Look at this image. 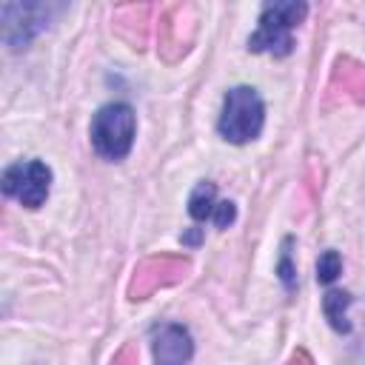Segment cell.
I'll use <instances>...</instances> for the list:
<instances>
[{"instance_id":"cell-4","label":"cell","mask_w":365,"mask_h":365,"mask_svg":"<svg viewBox=\"0 0 365 365\" xmlns=\"http://www.w3.org/2000/svg\"><path fill=\"white\" fill-rule=\"evenodd\" d=\"M51 191V168L43 160H17L3 171V194L26 208H40Z\"/></svg>"},{"instance_id":"cell-6","label":"cell","mask_w":365,"mask_h":365,"mask_svg":"<svg viewBox=\"0 0 365 365\" xmlns=\"http://www.w3.org/2000/svg\"><path fill=\"white\" fill-rule=\"evenodd\" d=\"M188 214L200 222H214L217 228H228L237 220V208L228 200H217V188L211 182H200L188 197Z\"/></svg>"},{"instance_id":"cell-7","label":"cell","mask_w":365,"mask_h":365,"mask_svg":"<svg viewBox=\"0 0 365 365\" xmlns=\"http://www.w3.org/2000/svg\"><path fill=\"white\" fill-rule=\"evenodd\" d=\"M14 11L20 14V20L14 17H3V40L9 48H23L37 31L46 29L48 23V9L46 6H23V3H11Z\"/></svg>"},{"instance_id":"cell-3","label":"cell","mask_w":365,"mask_h":365,"mask_svg":"<svg viewBox=\"0 0 365 365\" xmlns=\"http://www.w3.org/2000/svg\"><path fill=\"white\" fill-rule=\"evenodd\" d=\"M91 145L103 160L128 157L137 134V114L128 103H108L91 117Z\"/></svg>"},{"instance_id":"cell-9","label":"cell","mask_w":365,"mask_h":365,"mask_svg":"<svg viewBox=\"0 0 365 365\" xmlns=\"http://www.w3.org/2000/svg\"><path fill=\"white\" fill-rule=\"evenodd\" d=\"M339 274H342V257H339L334 248L322 251L319 259H317V279H319L322 285H331Z\"/></svg>"},{"instance_id":"cell-10","label":"cell","mask_w":365,"mask_h":365,"mask_svg":"<svg viewBox=\"0 0 365 365\" xmlns=\"http://www.w3.org/2000/svg\"><path fill=\"white\" fill-rule=\"evenodd\" d=\"M294 265H291V254H288V242H285V251H282V259H279V277H282V282L291 288L294 285Z\"/></svg>"},{"instance_id":"cell-8","label":"cell","mask_w":365,"mask_h":365,"mask_svg":"<svg viewBox=\"0 0 365 365\" xmlns=\"http://www.w3.org/2000/svg\"><path fill=\"white\" fill-rule=\"evenodd\" d=\"M348 305H351V297H348L345 291H328V294L322 297V311H325L328 322L334 325V331H339V334H348V331H351Z\"/></svg>"},{"instance_id":"cell-5","label":"cell","mask_w":365,"mask_h":365,"mask_svg":"<svg viewBox=\"0 0 365 365\" xmlns=\"http://www.w3.org/2000/svg\"><path fill=\"white\" fill-rule=\"evenodd\" d=\"M151 351H154L157 365H188L191 354H194V342H191V334L182 325L165 322V325L154 328Z\"/></svg>"},{"instance_id":"cell-1","label":"cell","mask_w":365,"mask_h":365,"mask_svg":"<svg viewBox=\"0 0 365 365\" xmlns=\"http://www.w3.org/2000/svg\"><path fill=\"white\" fill-rule=\"evenodd\" d=\"M308 14L305 3H265L259 14L257 31L248 37L251 51H265L274 57H285L294 51V29Z\"/></svg>"},{"instance_id":"cell-2","label":"cell","mask_w":365,"mask_h":365,"mask_svg":"<svg viewBox=\"0 0 365 365\" xmlns=\"http://www.w3.org/2000/svg\"><path fill=\"white\" fill-rule=\"evenodd\" d=\"M262 123H265V106L251 86H237L225 94L222 111L217 120V131L222 140L234 145L251 143L259 137Z\"/></svg>"}]
</instances>
